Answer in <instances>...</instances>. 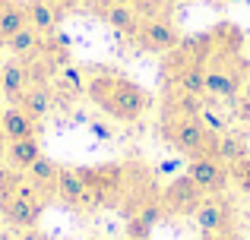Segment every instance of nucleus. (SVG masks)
Returning a JSON list of instances; mask_svg holds the SVG:
<instances>
[{"label": "nucleus", "instance_id": "2eb2a0df", "mask_svg": "<svg viewBox=\"0 0 250 240\" xmlns=\"http://www.w3.org/2000/svg\"><path fill=\"white\" fill-rule=\"evenodd\" d=\"M16 105L22 108L32 120H42V117H48V111H51V92L44 86H29Z\"/></svg>", "mask_w": 250, "mask_h": 240}, {"label": "nucleus", "instance_id": "9d476101", "mask_svg": "<svg viewBox=\"0 0 250 240\" xmlns=\"http://www.w3.org/2000/svg\"><path fill=\"white\" fill-rule=\"evenodd\" d=\"M241 92V76L234 73L231 67H212L206 70V95L212 98H238Z\"/></svg>", "mask_w": 250, "mask_h": 240}, {"label": "nucleus", "instance_id": "aec40b11", "mask_svg": "<svg viewBox=\"0 0 250 240\" xmlns=\"http://www.w3.org/2000/svg\"><path fill=\"white\" fill-rule=\"evenodd\" d=\"M25 174H29V180H32V184H38V186H54L61 167H57V161H51L48 155H42V158H38Z\"/></svg>", "mask_w": 250, "mask_h": 240}, {"label": "nucleus", "instance_id": "0eeeda50", "mask_svg": "<svg viewBox=\"0 0 250 240\" xmlns=\"http://www.w3.org/2000/svg\"><path fill=\"white\" fill-rule=\"evenodd\" d=\"M203 193L206 190H200V186L184 174V177L171 180L165 186V209H171V212H196Z\"/></svg>", "mask_w": 250, "mask_h": 240}, {"label": "nucleus", "instance_id": "bb28decb", "mask_svg": "<svg viewBox=\"0 0 250 240\" xmlns=\"http://www.w3.org/2000/svg\"><path fill=\"white\" fill-rule=\"evenodd\" d=\"M6 3H10V0H0V13H3V10H6Z\"/></svg>", "mask_w": 250, "mask_h": 240}, {"label": "nucleus", "instance_id": "5701e85b", "mask_svg": "<svg viewBox=\"0 0 250 240\" xmlns=\"http://www.w3.org/2000/svg\"><path fill=\"white\" fill-rule=\"evenodd\" d=\"M174 111L184 114V117H200L203 108H200V98H196V95L181 92V95H177V101H174Z\"/></svg>", "mask_w": 250, "mask_h": 240}, {"label": "nucleus", "instance_id": "4468645a", "mask_svg": "<svg viewBox=\"0 0 250 240\" xmlns=\"http://www.w3.org/2000/svg\"><path fill=\"white\" fill-rule=\"evenodd\" d=\"M104 22H108L111 29L124 32V35H136V32H140V13L130 3H114V6L104 10Z\"/></svg>", "mask_w": 250, "mask_h": 240}, {"label": "nucleus", "instance_id": "a878e982", "mask_svg": "<svg viewBox=\"0 0 250 240\" xmlns=\"http://www.w3.org/2000/svg\"><path fill=\"white\" fill-rule=\"evenodd\" d=\"M48 3H54L57 10H61V3H73V0H48Z\"/></svg>", "mask_w": 250, "mask_h": 240}, {"label": "nucleus", "instance_id": "f03ea898", "mask_svg": "<svg viewBox=\"0 0 250 240\" xmlns=\"http://www.w3.org/2000/svg\"><path fill=\"white\" fill-rule=\"evenodd\" d=\"M162 136L174 148H181L184 155H212V139L215 133L206 127L200 117H174L162 123Z\"/></svg>", "mask_w": 250, "mask_h": 240}, {"label": "nucleus", "instance_id": "f257e3e1", "mask_svg": "<svg viewBox=\"0 0 250 240\" xmlns=\"http://www.w3.org/2000/svg\"><path fill=\"white\" fill-rule=\"evenodd\" d=\"M85 95L98 111L121 123H136L152 111V95L140 82L121 73H108V70H98L85 79Z\"/></svg>", "mask_w": 250, "mask_h": 240}, {"label": "nucleus", "instance_id": "6ab92c4d", "mask_svg": "<svg viewBox=\"0 0 250 240\" xmlns=\"http://www.w3.org/2000/svg\"><path fill=\"white\" fill-rule=\"evenodd\" d=\"M212 155L219 161H225V165H234V161H241L247 155V148L241 146V139L238 136H231V133H215V139H212Z\"/></svg>", "mask_w": 250, "mask_h": 240}, {"label": "nucleus", "instance_id": "a211bd4d", "mask_svg": "<svg viewBox=\"0 0 250 240\" xmlns=\"http://www.w3.org/2000/svg\"><path fill=\"white\" fill-rule=\"evenodd\" d=\"M6 48H10L16 57H32V54L42 51V32L32 29V25H25V29H19L13 38H6Z\"/></svg>", "mask_w": 250, "mask_h": 240}, {"label": "nucleus", "instance_id": "4be33fe9", "mask_svg": "<svg viewBox=\"0 0 250 240\" xmlns=\"http://www.w3.org/2000/svg\"><path fill=\"white\" fill-rule=\"evenodd\" d=\"M228 167H231V184L238 186L241 193L250 196V158L244 155L241 161H234V165H228Z\"/></svg>", "mask_w": 250, "mask_h": 240}, {"label": "nucleus", "instance_id": "393cba45", "mask_svg": "<svg viewBox=\"0 0 250 240\" xmlns=\"http://www.w3.org/2000/svg\"><path fill=\"white\" fill-rule=\"evenodd\" d=\"M95 6H102V13L108 10V6H114V3H130V0H92Z\"/></svg>", "mask_w": 250, "mask_h": 240}, {"label": "nucleus", "instance_id": "39448f33", "mask_svg": "<svg viewBox=\"0 0 250 240\" xmlns=\"http://www.w3.org/2000/svg\"><path fill=\"white\" fill-rule=\"evenodd\" d=\"M193 215H196V224L203 228V234H222V237L231 234L234 215H231V205L222 203V199H206V203H200Z\"/></svg>", "mask_w": 250, "mask_h": 240}, {"label": "nucleus", "instance_id": "20e7f679", "mask_svg": "<svg viewBox=\"0 0 250 240\" xmlns=\"http://www.w3.org/2000/svg\"><path fill=\"white\" fill-rule=\"evenodd\" d=\"M136 38H140V48L152 51V54H171V51L181 44L177 25L168 22V19H162V16H152V19H146V22H140Z\"/></svg>", "mask_w": 250, "mask_h": 240}, {"label": "nucleus", "instance_id": "dca6fc26", "mask_svg": "<svg viewBox=\"0 0 250 240\" xmlns=\"http://www.w3.org/2000/svg\"><path fill=\"white\" fill-rule=\"evenodd\" d=\"M29 25V6L25 3H16V0H10L6 3V10L0 13V38H13L19 29H25Z\"/></svg>", "mask_w": 250, "mask_h": 240}, {"label": "nucleus", "instance_id": "b1692460", "mask_svg": "<svg viewBox=\"0 0 250 240\" xmlns=\"http://www.w3.org/2000/svg\"><path fill=\"white\" fill-rule=\"evenodd\" d=\"M130 6H133L140 16H146V19H152V16H159V6H162V0H130Z\"/></svg>", "mask_w": 250, "mask_h": 240}, {"label": "nucleus", "instance_id": "7ed1b4c3", "mask_svg": "<svg viewBox=\"0 0 250 240\" xmlns=\"http://www.w3.org/2000/svg\"><path fill=\"white\" fill-rule=\"evenodd\" d=\"M184 174L206 193H219L231 184V167L225 161H219L215 155H193L184 167Z\"/></svg>", "mask_w": 250, "mask_h": 240}, {"label": "nucleus", "instance_id": "cd10ccee", "mask_svg": "<svg viewBox=\"0 0 250 240\" xmlns=\"http://www.w3.org/2000/svg\"><path fill=\"white\" fill-rule=\"evenodd\" d=\"M231 3H234V0H231Z\"/></svg>", "mask_w": 250, "mask_h": 240}, {"label": "nucleus", "instance_id": "9b49d317", "mask_svg": "<svg viewBox=\"0 0 250 240\" xmlns=\"http://www.w3.org/2000/svg\"><path fill=\"white\" fill-rule=\"evenodd\" d=\"M0 129L6 139H25V136H35V120L19 105H10L0 111Z\"/></svg>", "mask_w": 250, "mask_h": 240}, {"label": "nucleus", "instance_id": "423d86ee", "mask_svg": "<svg viewBox=\"0 0 250 240\" xmlns=\"http://www.w3.org/2000/svg\"><path fill=\"white\" fill-rule=\"evenodd\" d=\"M54 190H57V196H61L67 205H92V203H95L92 186L85 184L83 171H67V167H61Z\"/></svg>", "mask_w": 250, "mask_h": 240}, {"label": "nucleus", "instance_id": "6e6552de", "mask_svg": "<svg viewBox=\"0 0 250 240\" xmlns=\"http://www.w3.org/2000/svg\"><path fill=\"white\" fill-rule=\"evenodd\" d=\"M29 86H32V73H29V67H25V63L10 60V63H3V67H0V92H3L13 105H16V101L25 95V89H29Z\"/></svg>", "mask_w": 250, "mask_h": 240}, {"label": "nucleus", "instance_id": "412c9836", "mask_svg": "<svg viewBox=\"0 0 250 240\" xmlns=\"http://www.w3.org/2000/svg\"><path fill=\"white\" fill-rule=\"evenodd\" d=\"M162 212H165L162 205H149V209H143L140 215L130 222V237H133V240H146V237H149V231H152V224L159 222Z\"/></svg>", "mask_w": 250, "mask_h": 240}, {"label": "nucleus", "instance_id": "f8f14e48", "mask_svg": "<svg viewBox=\"0 0 250 240\" xmlns=\"http://www.w3.org/2000/svg\"><path fill=\"white\" fill-rule=\"evenodd\" d=\"M6 158L16 171H29L38 158H42V146H38L35 136H25V139H10L6 146Z\"/></svg>", "mask_w": 250, "mask_h": 240}, {"label": "nucleus", "instance_id": "1a4fd4ad", "mask_svg": "<svg viewBox=\"0 0 250 240\" xmlns=\"http://www.w3.org/2000/svg\"><path fill=\"white\" fill-rule=\"evenodd\" d=\"M0 212H3V218L13 228H35L38 215H42V205L29 203L22 196H6V199H0Z\"/></svg>", "mask_w": 250, "mask_h": 240}, {"label": "nucleus", "instance_id": "ddd939ff", "mask_svg": "<svg viewBox=\"0 0 250 240\" xmlns=\"http://www.w3.org/2000/svg\"><path fill=\"white\" fill-rule=\"evenodd\" d=\"M177 92L187 95H206V60H190L177 73Z\"/></svg>", "mask_w": 250, "mask_h": 240}, {"label": "nucleus", "instance_id": "f3484780", "mask_svg": "<svg viewBox=\"0 0 250 240\" xmlns=\"http://www.w3.org/2000/svg\"><path fill=\"white\" fill-rule=\"evenodd\" d=\"M25 6H29V25H32V29H38L42 35L57 25L61 10H57L54 3H48V0H32V3H25Z\"/></svg>", "mask_w": 250, "mask_h": 240}]
</instances>
